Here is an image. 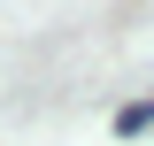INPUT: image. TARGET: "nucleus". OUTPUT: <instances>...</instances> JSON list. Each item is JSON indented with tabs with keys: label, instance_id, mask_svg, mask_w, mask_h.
Here are the masks:
<instances>
[{
	"label": "nucleus",
	"instance_id": "obj_1",
	"mask_svg": "<svg viewBox=\"0 0 154 146\" xmlns=\"http://www.w3.org/2000/svg\"><path fill=\"white\" fill-rule=\"evenodd\" d=\"M116 131H123V138H139V131H154V100H131V108L116 115Z\"/></svg>",
	"mask_w": 154,
	"mask_h": 146
}]
</instances>
